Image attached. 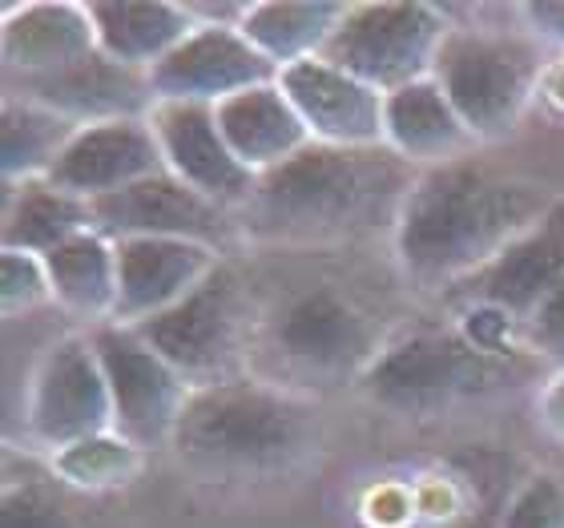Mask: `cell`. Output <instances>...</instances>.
<instances>
[{
  "label": "cell",
  "instance_id": "cell-1",
  "mask_svg": "<svg viewBox=\"0 0 564 528\" xmlns=\"http://www.w3.org/2000/svg\"><path fill=\"white\" fill-rule=\"evenodd\" d=\"M271 267L250 274L254 343L250 376L315 399L376 367L400 323L371 282L347 267L355 250H259Z\"/></svg>",
  "mask_w": 564,
  "mask_h": 528
},
{
  "label": "cell",
  "instance_id": "cell-2",
  "mask_svg": "<svg viewBox=\"0 0 564 528\" xmlns=\"http://www.w3.org/2000/svg\"><path fill=\"white\" fill-rule=\"evenodd\" d=\"M420 165L388 146H318L259 174L238 211L247 250H355L395 235Z\"/></svg>",
  "mask_w": 564,
  "mask_h": 528
},
{
  "label": "cell",
  "instance_id": "cell-3",
  "mask_svg": "<svg viewBox=\"0 0 564 528\" xmlns=\"http://www.w3.org/2000/svg\"><path fill=\"white\" fill-rule=\"evenodd\" d=\"M553 202L541 182L500 174L471 153L420 170L391 235V262L412 291H456L529 235Z\"/></svg>",
  "mask_w": 564,
  "mask_h": 528
},
{
  "label": "cell",
  "instance_id": "cell-4",
  "mask_svg": "<svg viewBox=\"0 0 564 528\" xmlns=\"http://www.w3.org/2000/svg\"><path fill=\"white\" fill-rule=\"evenodd\" d=\"M170 448L177 464L206 484L286 481L323 452V416L315 399L238 376L189 391Z\"/></svg>",
  "mask_w": 564,
  "mask_h": 528
},
{
  "label": "cell",
  "instance_id": "cell-5",
  "mask_svg": "<svg viewBox=\"0 0 564 528\" xmlns=\"http://www.w3.org/2000/svg\"><path fill=\"white\" fill-rule=\"evenodd\" d=\"M524 376L529 367L520 355L484 352L459 327H415L383 347L376 367L359 379V391L400 420H432L517 388Z\"/></svg>",
  "mask_w": 564,
  "mask_h": 528
},
{
  "label": "cell",
  "instance_id": "cell-6",
  "mask_svg": "<svg viewBox=\"0 0 564 528\" xmlns=\"http://www.w3.org/2000/svg\"><path fill=\"white\" fill-rule=\"evenodd\" d=\"M544 45L524 24H452L432 77L471 138L488 146L517 133L532 94L544 82Z\"/></svg>",
  "mask_w": 564,
  "mask_h": 528
},
{
  "label": "cell",
  "instance_id": "cell-7",
  "mask_svg": "<svg viewBox=\"0 0 564 528\" xmlns=\"http://www.w3.org/2000/svg\"><path fill=\"white\" fill-rule=\"evenodd\" d=\"M133 331L186 379L189 391L250 376V343H254L250 270H242L235 259H223L182 303L145 319Z\"/></svg>",
  "mask_w": 564,
  "mask_h": 528
},
{
  "label": "cell",
  "instance_id": "cell-8",
  "mask_svg": "<svg viewBox=\"0 0 564 528\" xmlns=\"http://www.w3.org/2000/svg\"><path fill=\"white\" fill-rule=\"evenodd\" d=\"M447 33L452 24L435 4L420 0L347 4L323 57L388 97L403 85L432 77Z\"/></svg>",
  "mask_w": 564,
  "mask_h": 528
},
{
  "label": "cell",
  "instance_id": "cell-9",
  "mask_svg": "<svg viewBox=\"0 0 564 528\" xmlns=\"http://www.w3.org/2000/svg\"><path fill=\"white\" fill-rule=\"evenodd\" d=\"M113 432V399L89 335H61L41 352L24 388V435L36 448H61Z\"/></svg>",
  "mask_w": 564,
  "mask_h": 528
},
{
  "label": "cell",
  "instance_id": "cell-10",
  "mask_svg": "<svg viewBox=\"0 0 564 528\" xmlns=\"http://www.w3.org/2000/svg\"><path fill=\"white\" fill-rule=\"evenodd\" d=\"M94 343L101 371H106L109 399H113V432L126 435L133 448H170L174 428L186 411L189 384L141 340L133 327L101 323L85 331Z\"/></svg>",
  "mask_w": 564,
  "mask_h": 528
},
{
  "label": "cell",
  "instance_id": "cell-11",
  "mask_svg": "<svg viewBox=\"0 0 564 528\" xmlns=\"http://www.w3.org/2000/svg\"><path fill=\"white\" fill-rule=\"evenodd\" d=\"M89 206H94V230H101L113 243L121 238H182V243H198L218 255L247 247L238 214L210 202L198 190H189L170 170L133 182L109 198L89 202Z\"/></svg>",
  "mask_w": 564,
  "mask_h": 528
},
{
  "label": "cell",
  "instance_id": "cell-12",
  "mask_svg": "<svg viewBox=\"0 0 564 528\" xmlns=\"http://www.w3.org/2000/svg\"><path fill=\"white\" fill-rule=\"evenodd\" d=\"M9 97H24L53 109L73 126H101V121H145L158 106L150 73L130 69L106 57L101 49L73 61L65 69L36 73V77H4Z\"/></svg>",
  "mask_w": 564,
  "mask_h": 528
},
{
  "label": "cell",
  "instance_id": "cell-13",
  "mask_svg": "<svg viewBox=\"0 0 564 528\" xmlns=\"http://www.w3.org/2000/svg\"><path fill=\"white\" fill-rule=\"evenodd\" d=\"M279 82V69L250 45L242 29L198 24L182 45L150 69L158 101H194V106H223L254 85Z\"/></svg>",
  "mask_w": 564,
  "mask_h": 528
},
{
  "label": "cell",
  "instance_id": "cell-14",
  "mask_svg": "<svg viewBox=\"0 0 564 528\" xmlns=\"http://www.w3.org/2000/svg\"><path fill=\"white\" fill-rule=\"evenodd\" d=\"M150 130L158 138V150L165 158V170L182 177L189 190L206 194L226 211H242L259 177L238 162L226 146L214 106L194 101H158L150 114Z\"/></svg>",
  "mask_w": 564,
  "mask_h": 528
},
{
  "label": "cell",
  "instance_id": "cell-15",
  "mask_svg": "<svg viewBox=\"0 0 564 528\" xmlns=\"http://www.w3.org/2000/svg\"><path fill=\"white\" fill-rule=\"evenodd\" d=\"M279 89L318 146H383V94L327 57L279 69Z\"/></svg>",
  "mask_w": 564,
  "mask_h": 528
},
{
  "label": "cell",
  "instance_id": "cell-16",
  "mask_svg": "<svg viewBox=\"0 0 564 528\" xmlns=\"http://www.w3.org/2000/svg\"><path fill=\"white\" fill-rule=\"evenodd\" d=\"M561 282H564V198H556L529 235H520L492 267H484L480 274L459 282L456 291H447V299L459 306H492V311H505L508 319L524 323L544 294L553 291V287H561Z\"/></svg>",
  "mask_w": 564,
  "mask_h": 528
},
{
  "label": "cell",
  "instance_id": "cell-17",
  "mask_svg": "<svg viewBox=\"0 0 564 528\" xmlns=\"http://www.w3.org/2000/svg\"><path fill=\"white\" fill-rule=\"evenodd\" d=\"M153 174H165V158L158 150L150 118H145L82 126L45 177L53 186L77 194V198L97 202Z\"/></svg>",
  "mask_w": 564,
  "mask_h": 528
},
{
  "label": "cell",
  "instance_id": "cell-18",
  "mask_svg": "<svg viewBox=\"0 0 564 528\" xmlns=\"http://www.w3.org/2000/svg\"><path fill=\"white\" fill-rule=\"evenodd\" d=\"M118 247V311L113 323L138 327L182 303L226 255L182 238H121Z\"/></svg>",
  "mask_w": 564,
  "mask_h": 528
},
{
  "label": "cell",
  "instance_id": "cell-19",
  "mask_svg": "<svg viewBox=\"0 0 564 528\" xmlns=\"http://www.w3.org/2000/svg\"><path fill=\"white\" fill-rule=\"evenodd\" d=\"M97 53V29L89 4L69 0H29L9 4L0 24V57L9 77L65 69L73 61Z\"/></svg>",
  "mask_w": 564,
  "mask_h": 528
},
{
  "label": "cell",
  "instance_id": "cell-20",
  "mask_svg": "<svg viewBox=\"0 0 564 528\" xmlns=\"http://www.w3.org/2000/svg\"><path fill=\"white\" fill-rule=\"evenodd\" d=\"M383 146L400 153L403 162L432 170V165L468 158L480 141L459 121L435 77H423L383 97Z\"/></svg>",
  "mask_w": 564,
  "mask_h": 528
},
{
  "label": "cell",
  "instance_id": "cell-21",
  "mask_svg": "<svg viewBox=\"0 0 564 528\" xmlns=\"http://www.w3.org/2000/svg\"><path fill=\"white\" fill-rule=\"evenodd\" d=\"M214 118H218V130H223L230 153L254 177L291 162L294 153L311 146V133L299 121L286 94L279 89V82L254 85L247 94L226 97L223 106H214Z\"/></svg>",
  "mask_w": 564,
  "mask_h": 528
},
{
  "label": "cell",
  "instance_id": "cell-22",
  "mask_svg": "<svg viewBox=\"0 0 564 528\" xmlns=\"http://www.w3.org/2000/svg\"><path fill=\"white\" fill-rule=\"evenodd\" d=\"M89 17L97 29V49L141 73H150L198 29L189 4H170V0H150V4L97 0L89 4Z\"/></svg>",
  "mask_w": 564,
  "mask_h": 528
},
{
  "label": "cell",
  "instance_id": "cell-23",
  "mask_svg": "<svg viewBox=\"0 0 564 528\" xmlns=\"http://www.w3.org/2000/svg\"><path fill=\"white\" fill-rule=\"evenodd\" d=\"M45 274L53 303L73 319H85L89 327L113 323L118 311V247L101 230L61 243L45 255Z\"/></svg>",
  "mask_w": 564,
  "mask_h": 528
},
{
  "label": "cell",
  "instance_id": "cell-24",
  "mask_svg": "<svg viewBox=\"0 0 564 528\" xmlns=\"http://www.w3.org/2000/svg\"><path fill=\"white\" fill-rule=\"evenodd\" d=\"M94 230V206L48 177L4 182V250H24L45 259L61 243Z\"/></svg>",
  "mask_w": 564,
  "mask_h": 528
},
{
  "label": "cell",
  "instance_id": "cell-25",
  "mask_svg": "<svg viewBox=\"0 0 564 528\" xmlns=\"http://www.w3.org/2000/svg\"><path fill=\"white\" fill-rule=\"evenodd\" d=\"M343 12L347 4H335V0H262L247 9L242 36L274 69H286L306 57H323Z\"/></svg>",
  "mask_w": 564,
  "mask_h": 528
},
{
  "label": "cell",
  "instance_id": "cell-26",
  "mask_svg": "<svg viewBox=\"0 0 564 528\" xmlns=\"http://www.w3.org/2000/svg\"><path fill=\"white\" fill-rule=\"evenodd\" d=\"M4 182H29V177H45L53 170V162L61 158V150L69 146V138L82 126L65 121L53 109L24 101V97L4 94Z\"/></svg>",
  "mask_w": 564,
  "mask_h": 528
},
{
  "label": "cell",
  "instance_id": "cell-27",
  "mask_svg": "<svg viewBox=\"0 0 564 528\" xmlns=\"http://www.w3.org/2000/svg\"><path fill=\"white\" fill-rule=\"evenodd\" d=\"M53 472L77 488H121L141 472V448L118 432L89 435L53 452Z\"/></svg>",
  "mask_w": 564,
  "mask_h": 528
},
{
  "label": "cell",
  "instance_id": "cell-28",
  "mask_svg": "<svg viewBox=\"0 0 564 528\" xmlns=\"http://www.w3.org/2000/svg\"><path fill=\"white\" fill-rule=\"evenodd\" d=\"M500 528H564V481L556 472H532L505 500Z\"/></svg>",
  "mask_w": 564,
  "mask_h": 528
},
{
  "label": "cell",
  "instance_id": "cell-29",
  "mask_svg": "<svg viewBox=\"0 0 564 528\" xmlns=\"http://www.w3.org/2000/svg\"><path fill=\"white\" fill-rule=\"evenodd\" d=\"M0 282H4V315L9 319L17 311H33L41 303H53L45 259H36V255L4 250L0 255Z\"/></svg>",
  "mask_w": 564,
  "mask_h": 528
},
{
  "label": "cell",
  "instance_id": "cell-30",
  "mask_svg": "<svg viewBox=\"0 0 564 528\" xmlns=\"http://www.w3.org/2000/svg\"><path fill=\"white\" fill-rule=\"evenodd\" d=\"M520 340L536 364H556L564 371V282L544 294L536 311L520 323Z\"/></svg>",
  "mask_w": 564,
  "mask_h": 528
},
{
  "label": "cell",
  "instance_id": "cell-31",
  "mask_svg": "<svg viewBox=\"0 0 564 528\" xmlns=\"http://www.w3.org/2000/svg\"><path fill=\"white\" fill-rule=\"evenodd\" d=\"M4 528H69V520L61 517V508L48 505L41 493L9 488V496H4Z\"/></svg>",
  "mask_w": 564,
  "mask_h": 528
},
{
  "label": "cell",
  "instance_id": "cell-32",
  "mask_svg": "<svg viewBox=\"0 0 564 528\" xmlns=\"http://www.w3.org/2000/svg\"><path fill=\"white\" fill-rule=\"evenodd\" d=\"M520 21L544 49H564V0H544V4H520Z\"/></svg>",
  "mask_w": 564,
  "mask_h": 528
},
{
  "label": "cell",
  "instance_id": "cell-33",
  "mask_svg": "<svg viewBox=\"0 0 564 528\" xmlns=\"http://www.w3.org/2000/svg\"><path fill=\"white\" fill-rule=\"evenodd\" d=\"M536 411H541V423L556 440H564V371H556L549 384H544L541 399H536Z\"/></svg>",
  "mask_w": 564,
  "mask_h": 528
},
{
  "label": "cell",
  "instance_id": "cell-34",
  "mask_svg": "<svg viewBox=\"0 0 564 528\" xmlns=\"http://www.w3.org/2000/svg\"><path fill=\"white\" fill-rule=\"evenodd\" d=\"M500 517H505V505H500V508L488 505V508L471 513L468 520H459V525H452V528H500Z\"/></svg>",
  "mask_w": 564,
  "mask_h": 528
}]
</instances>
